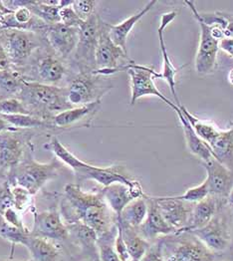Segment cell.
I'll use <instances>...</instances> for the list:
<instances>
[{"mask_svg":"<svg viewBox=\"0 0 233 261\" xmlns=\"http://www.w3.org/2000/svg\"><path fill=\"white\" fill-rule=\"evenodd\" d=\"M60 212L65 223L80 220L93 228L98 238L118 230V218L107 204L100 190L87 192L80 185H66Z\"/></svg>","mask_w":233,"mask_h":261,"instance_id":"6da1fadb","label":"cell"},{"mask_svg":"<svg viewBox=\"0 0 233 261\" xmlns=\"http://www.w3.org/2000/svg\"><path fill=\"white\" fill-rule=\"evenodd\" d=\"M47 149L55 154L57 160L73 171L78 182L93 180L101 185L103 188L116 182L124 184L132 189L142 187L139 180L133 178L127 174L123 166L113 165L100 167L86 163L77 158L73 152H70L58 140V138H53L49 142Z\"/></svg>","mask_w":233,"mask_h":261,"instance_id":"7a4b0ae2","label":"cell"},{"mask_svg":"<svg viewBox=\"0 0 233 261\" xmlns=\"http://www.w3.org/2000/svg\"><path fill=\"white\" fill-rule=\"evenodd\" d=\"M16 97L21 100L32 116L46 121H52L56 114L74 108L67 100L65 87L35 81H24Z\"/></svg>","mask_w":233,"mask_h":261,"instance_id":"3957f363","label":"cell"},{"mask_svg":"<svg viewBox=\"0 0 233 261\" xmlns=\"http://www.w3.org/2000/svg\"><path fill=\"white\" fill-rule=\"evenodd\" d=\"M63 169L64 164L59 160H53L49 163L36 161L33 156V146H31L25 152L19 165L5 179L11 186L22 187L32 196H35L47 182L57 177Z\"/></svg>","mask_w":233,"mask_h":261,"instance_id":"277c9868","label":"cell"},{"mask_svg":"<svg viewBox=\"0 0 233 261\" xmlns=\"http://www.w3.org/2000/svg\"><path fill=\"white\" fill-rule=\"evenodd\" d=\"M158 241L165 261H215L218 256L191 231H176Z\"/></svg>","mask_w":233,"mask_h":261,"instance_id":"5b68a950","label":"cell"},{"mask_svg":"<svg viewBox=\"0 0 233 261\" xmlns=\"http://www.w3.org/2000/svg\"><path fill=\"white\" fill-rule=\"evenodd\" d=\"M191 232L215 254L222 255L225 252H230L233 244V228L226 202L218 203L216 214L205 226Z\"/></svg>","mask_w":233,"mask_h":261,"instance_id":"8992f818","label":"cell"},{"mask_svg":"<svg viewBox=\"0 0 233 261\" xmlns=\"http://www.w3.org/2000/svg\"><path fill=\"white\" fill-rule=\"evenodd\" d=\"M112 88L106 76L94 72H78L69 80L65 90L68 102L73 107H79L102 100Z\"/></svg>","mask_w":233,"mask_h":261,"instance_id":"52a82bcc","label":"cell"},{"mask_svg":"<svg viewBox=\"0 0 233 261\" xmlns=\"http://www.w3.org/2000/svg\"><path fill=\"white\" fill-rule=\"evenodd\" d=\"M135 63L127 52L112 41L109 35V23L102 19L96 49V70L94 73L108 77L121 71H127V67Z\"/></svg>","mask_w":233,"mask_h":261,"instance_id":"ba28073f","label":"cell"},{"mask_svg":"<svg viewBox=\"0 0 233 261\" xmlns=\"http://www.w3.org/2000/svg\"><path fill=\"white\" fill-rule=\"evenodd\" d=\"M34 134L32 130L18 129L0 133V175L6 178L19 165L26 151L32 146Z\"/></svg>","mask_w":233,"mask_h":261,"instance_id":"9c48e42d","label":"cell"},{"mask_svg":"<svg viewBox=\"0 0 233 261\" xmlns=\"http://www.w3.org/2000/svg\"><path fill=\"white\" fill-rule=\"evenodd\" d=\"M184 3L189 6L194 19L197 21L200 28L199 44L194 59V69L199 76H208L215 70L220 41L212 35L211 26L201 19L199 11L195 7V3L189 0Z\"/></svg>","mask_w":233,"mask_h":261,"instance_id":"30bf717a","label":"cell"},{"mask_svg":"<svg viewBox=\"0 0 233 261\" xmlns=\"http://www.w3.org/2000/svg\"><path fill=\"white\" fill-rule=\"evenodd\" d=\"M101 20L100 15L95 13L79 27V41L73 54L78 72H94L96 70V49Z\"/></svg>","mask_w":233,"mask_h":261,"instance_id":"8fae6325","label":"cell"},{"mask_svg":"<svg viewBox=\"0 0 233 261\" xmlns=\"http://www.w3.org/2000/svg\"><path fill=\"white\" fill-rule=\"evenodd\" d=\"M126 72L128 75L131 85V105H135L136 102L143 97L153 96L158 97L173 111L178 109V106L171 102L156 86L154 79H161V73L156 72L152 68L137 63L128 66Z\"/></svg>","mask_w":233,"mask_h":261,"instance_id":"7c38bea8","label":"cell"},{"mask_svg":"<svg viewBox=\"0 0 233 261\" xmlns=\"http://www.w3.org/2000/svg\"><path fill=\"white\" fill-rule=\"evenodd\" d=\"M3 45L11 66L22 67L39 48V40L33 31L7 29L1 34Z\"/></svg>","mask_w":233,"mask_h":261,"instance_id":"4fadbf2b","label":"cell"},{"mask_svg":"<svg viewBox=\"0 0 233 261\" xmlns=\"http://www.w3.org/2000/svg\"><path fill=\"white\" fill-rule=\"evenodd\" d=\"M33 217L34 223L30 230L31 236L55 242L70 240L69 229L58 207H52L44 212L34 211Z\"/></svg>","mask_w":233,"mask_h":261,"instance_id":"5bb4252c","label":"cell"},{"mask_svg":"<svg viewBox=\"0 0 233 261\" xmlns=\"http://www.w3.org/2000/svg\"><path fill=\"white\" fill-rule=\"evenodd\" d=\"M57 55L67 59L74 54L79 41V27L67 26L62 23L45 25L39 31Z\"/></svg>","mask_w":233,"mask_h":261,"instance_id":"9a60e30c","label":"cell"},{"mask_svg":"<svg viewBox=\"0 0 233 261\" xmlns=\"http://www.w3.org/2000/svg\"><path fill=\"white\" fill-rule=\"evenodd\" d=\"M206 172L205 180L209 186L210 196H213L218 202H226L227 197L233 189V172L215 158L202 163Z\"/></svg>","mask_w":233,"mask_h":261,"instance_id":"2e32d148","label":"cell"},{"mask_svg":"<svg viewBox=\"0 0 233 261\" xmlns=\"http://www.w3.org/2000/svg\"><path fill=\"white\" fill-rule=\"evenodd\" d=\"M162 216L170 226L176 230H184L191 219L194 203L177 199L173 196H153Z\"/></svg>","mask_w":233,"mask_h":261,"instance_id":"e0dca14e","label":"cell"},{"mask_svg":"<svg viewBox=\"0 0 233 261\" xmlns=\"http://www.w3.org/2000/svg\"><path fill=\"white\" fill-rule=\"evenodd\" d=\"M148 202V215L143 224L137 228L139 234L149 242H154L162 237L176 232L162 216L157 201L152 196L146 195Z\"/></svg>","mask_w":233,"mask_h":261,"instance_id":"ac0fdd59","label":"cell"},{"mask_svg":"<svg viewBox=\"0 0 233 261\" xmlns=\"http://www.w3.org/2000/svg\"><path fill=\"white\" fill-rule=\"evenodd\" d=\"M177 15L176 11H170L167 12L165 14H163L162 18H161V23L158 29V36H159V42H160V48H161V52H162V56H163V72L161 73V79L165 80L169 87L170 89V92L173 96L174 99V103L176 106H178L180 103L179 98L177 96V92H176V75L179 71V69L175 68L174 65L171 62V59L170 58V55L168 53L167 50V45L165 42V30L166 28L170 25L171 22L175 19Z\"/></svg>","mask_w":233,"mask_h":261,"instance_id":"d6986e66","label":"cell"},{"mask_svg":"<svg viewBox=\"0 0 233 261\" xmlns=\"http://www.w3.org/2000/svg\"><path fill=\"white\" fill-rule=\"evenodd\" d=\"M102 100L74 107L56 114L52 118V123L55 128H71L77 125L90 126L93 118L100 111Z\"/></svg>","mask_w":233,"mask_h":261,"instance_id":"ffe728a7","label":"cell"},{"mask_svg":"<svg viewBox=\"0 0 233 261\" xmlns=\"http://www.w3.org/2000/svg\"><path fill=\"white\" fill-rule=\"evenodd\" d=\"M100 191L107 204L114 212V214L118 218L121 217L123 210L132 200L139 197H143L146 195L142 187L132 189L126 185L120 182H116L105 188H102Z\"/></svg>","mask_w":233,"mask_h":261,"instance_id":"44dd1931","label":"cell"},{"mask_svg":"<svg viewBox=\"0 0 233 261\" xmlns=\"http://www.w3.org/2000/svg\"><path fill=\"white\" fill-rule=\"evenodd\" d=\"M66 225L69 229L70 240L72 239L73 241L81 248V251L83 252L84 256L99 259L98 248H97V241H98L97 232L80 220L66 223Z\"/></svg>","mask_w":233,"mask_h":261,"instance_id":"7402d4cb","label":"cell"},{"mask_svg":"<svg viewBox=\"0 0 233 261\" xmlns=\"http://www.w3.org/2000/svg\"><path fill=\"white\" fill-rule=\"evenodd\" d=\"M156 4H157L156 0L148 1V3L141 10H139L135 14L131 15L124 21H122L119 24H116V25L109 24V35H110L112 41L116 45H118L119 47H121L125 52L127 53V38L132 32L133 28L146 14H148V12L154 7Z\"/></svg>","mask_w":233,"mask_h":261,"instance_id":"603a6c76","label":"cell"},{"mask_svg":"<svg viewBox=\"0 0 233 261\" xmlns=\"http://www.w3.org/2000/svg\"><path fill=\"white\" fill-rule=\"evenodd\" d=\"M36 81L42 84L56 86L63 79L67 69L60 59L53 55L43 56L35 64Z\"/></svg>","mask_w":233,"mask_h":261,"instance_id":"cb8c5ba5","label":"cell"},{"mask_svg":"<svg viewBox=\"0 0 233 261\" xmlns=\"http://www.w3.org/2000/svg\"><path fill=\"white\" fill-rule=\"evenodd\" d=\"M174 112L176 113L178 120L180 122L184 135H185L187 149L189 150V152L194 156H196L198 160H200L201 163L209 162L210 160L213 159L214 156H213L211 147L196 135V133L192 129L191 124L189 123L187 118L183 115L179 108Z\"/></svg>","mask_w":233,"mask_h":261,"instance_id":"d4e9b609","label":"cell"},{"mask_svg":"<svg viewBox=\"0 0 233 261\" xmlns=\"http://www.w3.org/2000/svg\"><path fill=\"white\" fill-rule=\"evenodd\" d=\"M24 246L28 249L33 261H60L61 251L51 240L29 236Z\"/></svg>","mask_w":233,"mask_h":261,"instance_id":"484cf974","label":"cell"},{"mask_svg":"<svg viewBox=\"0 0 233 261\" xmlns=\"http://www.w3.org/2000/svg\"><path fill=\"white\" fill-rule=\"evenodd\" d=\"M218 203L219 202L212 196L194 203L190 222L188 226L180 231H192L205 226L216 214Z\"/></svg>","mask_w":233,"mask_h":261,"instance_id":"4316f807","label":"cell"},{"mask_svg":"<svg viewBox=\"0 0 233 261\" xmlns=\"http://www.w3.org/2000/svg\"><path fill=\"white\" fill-rule=\"evenodd\" d=\"M211 149L213 156L233 172V126L228 130H221Z\"/></svg>","mask_w":233,"mask_h":261,"instance_id":"83f0119b","label":"cell"},{"mask_svg":"<svg viewBox=\"0 0 233 261\" xmlns=\"http://www.w3.org/2000/svg\"><path fill=\"white\" fill-rule=\"evenodd\" d=\"M118 224L121 228L123 239L127 245L131 261L141 260L144 257V255L147 253L148 248L151 245V242L142 238L136 228L122 224L119 221H118Z\"/></svg>","mask_w":233,"mask_h":261,"instance_id":"f1b7e54d","label":"cell"},{"mask_svg":"<svg viewBox=\"0 0 233 261\" xmlns=\"http://www.w3.org/2000/svg\"><path fill=\"white\" fill-rule=\"evenodd\" d=\"M147 215L148 202L145 195L143 197H139L132 200L123 210L121 217L118 218V221L122 224L137 229L143 224V222L147 218Z\"/></svg>","mask_w":233,"mask_h":261,"instance_id":"f546056e","label":"cell"},{"mask_svg":"<svg viewBox=\"0 0 233 261\" xmlns=\"http://www.w3.org/2000/svg\"><path fill=\"white\" fill-rule=\"evenodd\" d=\"M178 108L182 111L183 115L187 118V120L191 124L192 129L196 133V135L211 147L212 144L215 142V140L217 139V137L219 136L221 130H219L216 126H214L212 123L205 122V121L195 117L183 104H179Z\"/></svg>","mask_w":233,"mask_h":261,"instance_id":"4dcf8cb0","label":"cell"},{"mask_svg":"<svg viewBox=\"0 0 233 261\" xmlns=\"http://www.w3.org/2000/svg\"><path fill=\"white\" fill-rule=\"evenodd\" d=\"M28 8L35 17L47 25L61 23L59 15L60 7H58L56 0L31 1Z\"/></svg>","mask_w":233,"mask_h":261,"instance_id":"1f68e13d","label":"cell"},{"mask_svg":"<svg viewBox=\"0 0 233 261\" xmlns=\"http://www.w3.org/2000/svg\"><path fill=\"white\" fill-rule=\"evenodd\" d=\"M12 128L18 130H29V129H54L52 121L42 120L32 115H12L5 116L0 115Z\"/></svg>","mask_w":233,"mask_h":261,"instance_id":"d6a6232c","label":"cell"},{"mask_svg":"<svg viewBox=\"0 0 233 261\" xmlns=\"http://www.w3.org/2000/svg\"><path fill=\"white\" fill-rule=\"evenodd\" d=\"M24 81V76L13 67L0 71V90L7 94L17 95Z\"/></svg>","mask_w":233,"mask_h":261,"instance_id":"836d02e7","label":"cell"},{"mask_svg":"<svg viewBox=\"0 0 233 261\" xmlns=\"http://www.w3.org/2000/svg\"><path fill=\"white\" fill-rule=\"evenodd\" d=\"M29 236L30 230H22L20 228L12 226L0 216V238L10 242L12 249L15 244L24 245Z\"/></svg>","mask_w":233,"mask_h":261,"instance_id":"e575fe53","label":"cell"},{"mask_svg":"<svg viewBox=\"0 0 233 261\" xmlns=\"http://www.w3.org/2000/svg\"><path fill=\"white\" fill-rule=\"evenodd\" d=\"M117 233H118V230L114 233L98 238L97 248H98L99 260L121 261L115 249V239Z\"/></svg>","mask_w":233,"mask_h":261,"instance_id":"d590c367","label":"cell"},{"mask_svg":"<svg viewBox=\"0 0 233 261\" xmlns=\"http://www.w3.org/2000/svg\"><path fill=\"white\" fill-rule=\"evenodd\" d=\"M0 115H31L29 110L17 97L6 98L0 101Z\"/></svg>","mask_w":233,"mask_h":261,"instance_id":"8d00e7d4","label":"cell"},{"mask_svg":"<svg viewBox=\"0 0 233 261\" xmlns=\"http://www.w3.org/2000/svg\"><path fill=\"white\" fill-rule=\"evenodd\" d=\"M210 196V191H209V186L206 180L204 179L201 184H199L196 187L191 188L187 190L183 195L179 196H173L177 199H182L185 201H189L191 203H196L205 197Z\"/></svg>","mask_w":233,"mask_h":261,"instance_id":"74e56055","label":"cell"},{"mask_svg":"<svg viewBox=\"0 0 233 261\" xmlns=\"http://www.w3.org/2000/svg\"><path fill=\"white\" fill-rule=\"evenodd\" d=\"M11 191L14 199V208L19 213H24L27 208L31 207L32 195L19 186H11Z\"/></svg>","mask_w":233,"mask_h":261,"instance_id":"f35d334b","label":"cell"},{"mask_svg":"<svg viewBox=\"0 0 233 261\" xmlns=\"http://www.w3.org/2000/svg\"><path fill=\"white\" fill-rule=\"evenodd\" d=\"M98 3L94 0H73L72 8L82 21H86L96 13Z\"/></svg>","mask_w":233,"mask_h":261,"instance_id":"ab89813d","label":"cell"},{"mask_svg":"<svg viewBox=\"0 0 233 261\" xmlns=\"http://www.w3.org/2000/svg\"><path fill=\"white\" fill-rule=\"evenodd\" d=\"M10 207H14V199L11 185L7 179H5V181L0 186V216Z\"/></svg>","mask_w":233,"mask_h":261,"instance_id":"60d3db41","label":"cell"},{"mask_svg":"<svg viewBox=\"0 0 233 261\" xmlns=\"http://www.w3.org/2000/svg\"><path fill=\"white\" fill-rule=\"evenodd\" d=\"M60 20L62 24H65L67 26H73V27H80V25L84 21H82L74 9L72 8V4L70 6H66L60 8Z\"/></svg>","mask_w":233,"mask_h":261,"instance_id":"b9f144b4","label":"cell"},{"mask_svg":"<svg viewBox=\"0 0 233 261\" xmlns=\"http://www.w3.org/2000/svg\"><path fill=\"white\" fill-rule=\"evenodd\" d=\"M1 217L3 218V219H4L7 223L11 224L12 226H15V227H17V228H20L22 230H28V229L25 227L24 223H23L21 215H20L14 207H10V208L6 210V211L3 213V215H2Z\"/></svg>","mask_w":233,"mask_h":261,"instance_id":"7bdbcfd3","label":"cell"},{"mask_svg":"<svg viewBox=\"0 0 233 261\" xmlns=\"http://www.w3.org/2000/svg\"><path fill=\"white\" fill-rule=\"evenodd\" d=\"M115 249L120 257L121 261H131V257L127 251V245L125 243V240L123 239L121 228L118 224V233L115 239Z\"/></svg>","mask_w":233,"mask_h":261,"instance_id":"ee69618b","label":"cell"},{"mask_svg":"<svg viewBox=\"0 0 233 261\" xmlns=\"http://www.w3.org/2000/svg\"><path fill=\"white\" fill-rule=\"evenodd\" d=\"M140 261H165L163 257V254H162V251H161L160 243L158 240L151 243L147 253Z\"/></svg>","mask_w":233,"mask_h":261,"instance_id":"f6af8a7d","label":"cell"},{"mask_svg":"<svg viewBox=\"0 0 233 261\" xmlns=\"http://www.w3.org/2000/svg\"><path fill=\"white\" fill-rule=\"evenodd\" d=\"M11 63L9 61V58L6 54V51L3 47V45L0 42V71H3V70H6V69H9L11 68Z\"/></svg>","mask_w":233,"mask_h":261,"instance_id":"bcb514c9","label":"cell"},{"mask_svg":"<svg viewBox=\"0 0 233 261\" xmlns=\"http://www.w3.org/2000/svg\"><path fill=\"white\" fill-rule=\"evenodd\" d=\"M219 49L233 58V38H224L219 43Z\"/></svg>","mask_w":233,"mask_h":261,"instance_id":"7dc6e473","label":"cell"},{"mask_svg":"<svg viewBox=\"0 0 233 261\" xmlns=\"http://www.w3.org/2000/svg\"><path fill=\"white\" fill-rule=\"evenodd\" d=\"M226 206H227V208H228V212H229V215H230V218H231V222H232L233 228V189L232 191L230 192L229 196L227 197V200H226ZM232 248H231V249H232Z\"/></svg>","mask_w":233,"mask_h":261,"instance_id":"c3c4849f","label":"cell"},{"mask_svg":"<svg viewBox=\"0 0 233 261\" xmlns=\"http://www.w3.org/2000/svg\"><path fill=\"white\" fill-rule=\"evenodd\" d=\"M11 129H14L12 128L1 116H0V133L4 132V130H11Z\"/></svg>","mask_w":233,"mask_h":261,"instance_id":"681fc988","label":"cell"},{"mask_svg":"<svg viewBox=\"0 0 233 261\" xmlns=\"http://www.w3.org/2000/svg\"><path fill=\"white\" fill-rule=\"evenodd\" d=\"M227 80H228V82L233 86V68L229 70V72H228V74H227Z\"/></svg>","mask_w":233,"mask_h":261,"instance_id":"f907efd6","label":"cell"},{"mask_svg":"<svg viewBox=\"0 0 233 261\" xmlns=\"http://www.w3.org/2000/svg\"><path fill=\"white\" fill-rule=\"evenodd\" d=\"M79 261H100L99 259H95V258H92V257H89V256H85L83 259Z\"/></svg>","mask_w":233,"mask_h":261,"instance_id":"816d5d0a","label":"cell"},{"mask_svg":"<svg viewBox=\"0 0 233 261\" xmlns=\"http://www.w3.org/2000/svg\"><path fill=\"white\" fill-rule=\"evenodd\" d=\"M0 261H17V260H13V259H8V260H1V259H0ZM28 261H33V260H32V259H30V260H28Z\"/></svg>","mask_w":233,"mask_h":261,"instance_id":"f5cc1de1","label":"cell"},{"mask_svg":"<svg viewBox=\"0 0 233 261\" xmlns=\"http://www.w3.org/2000/svg\"><path fill=\"white\" fill-rule=\"evenodd\" d=\"M230 126H233V120L231 121V123H230Z\"/></svg>","mask_w":233,"mask_h":261,"instance_id":"db71d44e","label":"cell"},{"mask_svg":"<svg viewBox=\"0 0 233 261\" xmlns=\"http://www.w3.org/2000/svg\"><path fill=\"white\" fill-rule=\"evenodd\" d=\"M230 253H231V255H232V261H233V250H232V251H231V252H230Z\"/></svg>","mask_w":233,"mask_h":261,"instance_id":"11a10c76","label":"cell"},{"mask_svg":"<svg viewBox=\"0 0 233 261\" xmlns=\"http://www.w3.org/2000/svg\"><path fill=\"white\" fill-rule=\"evenodd\" d=\"M232 250H233V248H232V249H231V251H232ZM231 251H230V252H231Z\"/></svg>","mask_w":233,"mask_h":261,"instance_id":"9f6ffc18","label":"cell"},{"mask_svg":"<svg viewBox=\"0 0 233 261\" xmlns=\"http://www.w3.org/2000/svg\"><path fill=\"white\" fill-rule=\"evenodd\" d=\"M222 261H228V260H222Z\"/></svg>","mask_w":233,"mask_h":261,"instance_id":"6f0895ef","label":"cell"}]
</instances>
